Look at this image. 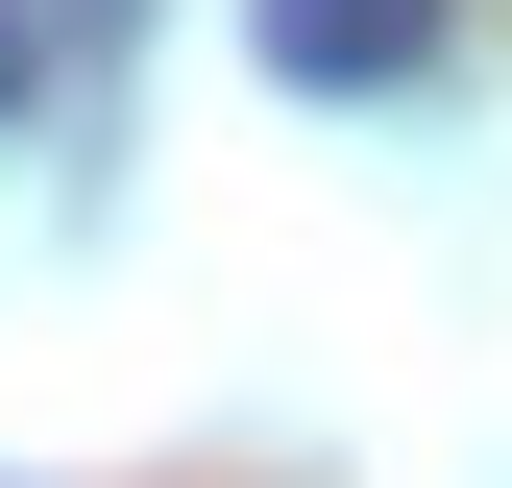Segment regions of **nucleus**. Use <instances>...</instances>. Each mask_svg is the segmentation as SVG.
<instances>
[{"mask_svg":"<svg viewBox=\"0 0 512 488\" xmlns=\"http://www.w3.org/2000/svg\"><path fill=\"white\" fill-rule=\"evenodd\" d=\"M244 49H269L293 98H391L415 49H439V0H244Z\"/></svg>","mask_w":512,"mask_h":488,"instance_id":"1","label":"nucleus"},{"mask_svg":"<svg viewBox=\"0 0 512 488\" xmlns=\"http://www.w3.org/2000/svg\"><path fill=\"white\" fill-rule=\"evenodd\" d=\"M0 98H25V49H0Z\"/></svg>","mask_w":512,"mask_h":488,"instance_id":"2","label":"nucleus"}]
</instances>
